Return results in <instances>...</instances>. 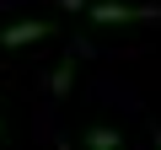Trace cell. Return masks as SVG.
Listing matches in <instances>:
<instances>
[{"mask_svg":"<svg viewBox=\"0 0 161 150\" xmlns=\"http://www.w3.org/2000/svg\"><path fill=\"white\" fill-rule=\"evenodd\" d=\"M86 16L102 27H124V22H161L156 6H124V0H86Z\"/></svg>","mask_w":161,"mask_h":150,"instance_id":"1","label":"cell"},{"mask_svg":"<svg viewBox=\"0 0 161 150\" xmlns=\"http://www.w3.org/2000/svg\"><path fill=\"white\" fill-rule=\"evenodd\" d=\"M48 32H54V22H11V27H0V48H27Z\"/></svg>","mask_w":161,"mask_h":150,"instance_id":"2","label":"cell"},{"mask_svg":"<svg viewBox=\"0 0 161 150\" xmlns=\"http://www.w3.org/2000/svg\"><path fill=\"white\" fill-rule=\"evenodd\" d=\"M80 145H92V150H118V145H124V134H118V129H108V123H97V129L80 134Z\"/></svg>","mask_w":161,"mask_h":150,"instance_id":"3","label":"cell"},{"mask_svg":"<svg viewBox=\"0 0 161 150\" xmlns=\"http://www.w3.org/2000/svg\"><path fill=\"white\" fill-rule=\"evenodd\" d=\"M70 81H75V59H59V70H54V86H48V91H54V97H64V91H70Z\"/></svg>","mask_w":161,"mask_h":150,"instance_id":"4","label":"cell"},{"mask_svg":"<svg viewBox=\"0 0 161 150\" xmlns=\"http://www.w3.org/2000/svg\"><path fill=\"white\" fill-rule=\"evenodd\" d=\"M59 6H64V11H86V0H59Z\"/></svg>","mask_w":161,"mask_h":150,"instance_id":"5","label":"cell"},{"mask_svg":"<svg viewBox=\"0 0 161 150\" xmlns=\"http://www.w3.org/2000/svg\"><path fill=\"white\" fill-rule=\"evenodd\" d=\"M156 145H161V129H156Z\"/></svg>","mask_w":161,"mask_h":150,"instance_id":"6","label":"cell"}]
</instances>
